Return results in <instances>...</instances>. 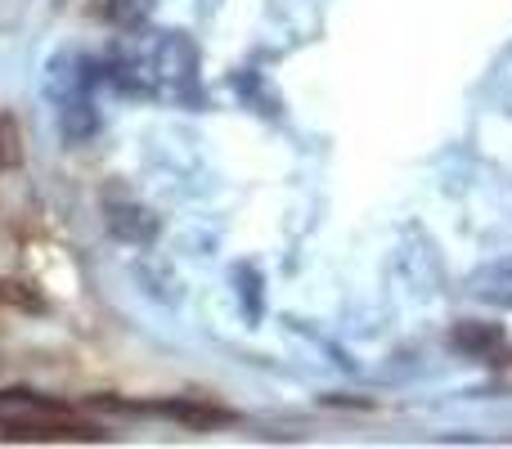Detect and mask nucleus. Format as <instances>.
<instances>
[{
    "label": "nucleus",
    "instance_id": "f257e3e1",
    "mask_svg": "<svg viewBox=\"0 0 512 449\" xmlns=\"http://www.w3.org/2000/svg\"><path fill=\"white\" fill-rule=\"evenodd\" d=\"M144 72H149L158 86H185V81L198 72V50L180 32H167L149 45V54H144Z\"/></svg>",
    "mask_w": 512,
    "mask_h": 449
},
{
    "label": "nucleus",
    "instance_id": "f03ea898",
    "mask_svg": "<svg viewBox=\"0 0 512 449\" xmlns=\"http://www.w3.org/2000/svg\"><path fill=\"white\" fill-rule=\"evenodd\" d=\"M5 436L9 441H99V427H86L68 414H45V418H14L5 423Z\"/></svg>",
    "mask_w": 512,
    "mask_h": 449
},
{
    "label": "nucleus",
    "instance_id": "7ed1b4c3",
    "mask_svg": "<svg viewBox=\"0 0 512 449\" xmlns=\"http://www.w3.org/2000/svg\"><path fill=\"white\" fill-rule=\"evenodd\" d=\"M158 414L171 418V423H185L189 432H216V427L234 423L230 409L207 405V400H167V405H158Z\"/></svg>",
    "mask_w": 512,
    "mask_h": 449
},
{
    "label": "nucleus",
    "instance_id": "20e7f679",
    "mask_svg": "<svg viewBox=\"0 0 512 449\" xmlns=\"http://www.w3.org/2000/svg\"><path fill=\"white\" fill-rule=\"evenodd\" d=\"M468 292L477 301H486V306L512 310V261H490V265H481V270H472Z\"/></svg>",
    "mask_w": 512,
    "mask_h": 449
},
{
    "label": "nucleus",
    "instance_id": "39448f33",
    "mask_svg": "<svg viewBox=\"0 0 512 449\" xmlns=\"http://www.w3.org/2000/svg\"><path fill=\"white\" fill-rule=\"evenodd\" d=\"M59 131H63V140H68V144H81V140H90V135L99 131V113H95V104H90L86 90H72V95H63V104H59Z\"/></svg>",
    "mask_w": 512,
    "mask_h": 449
},
{
    "label": "nucleus",
    "instance_id": "423d86ee",
    "mask_svg": "<svg viewBox=\"0 0 512 449\" xmlns=\"http://www.w3.org/2000/svg\"><path fill=\"white\" fill-rule=\"evenodd\" d=\"M450 342H454V351H463V355H490V351H499L504 346V328L499 324H477V319H463L459 328L450 333Z\"/></svg>",
    "mask_w": 512,
    "mask_h": 449
},
{
    "label": "nucleus",
    "instance_id": "0eeeda50",
    "mask_svg": "<svg viewBox=\"0 0 512 449\" xmlns=\"http://www.w3.org/2000/svg\"><path fill=\"white\" fill-rule=\"evenodd\" d=\"M108 225H113V234L126 238V243H149V238L158 234V221H153L144 207H113Z\"/></svg>",
    "mask_w": 512,
    "mask_h": 449
},
{
    "label": "nucleus",
    "instance_id": "6e6552de",
    "mask_svg": "<svg viewBox=\"0 0 512 449\" xmlns=\"http://www.w3.org/2000/svg\"><path fill=\"white\" fill-rule=\"evenodd\" d=\"M23 162V126L14 113H0V171H14Z\"/></svg>",
    "mask_w": 512,
    "mask_h": 449
},
{
    "label": "nucleus",
    "instance_id": "1a4fd4ad",
    "mask_svg": "<svg viewBox=\"0 0 512 449\" xmlns=\"http://www.w3.org/2000/svg\"><path fill=\"white\" fill-rule=\"evenodd\" d=\"M108 14L117 27H140L153 14V0H108Z\"/></svg>",
    "mask_w": 512,
    "mask_h": 449
}]
</instances>
